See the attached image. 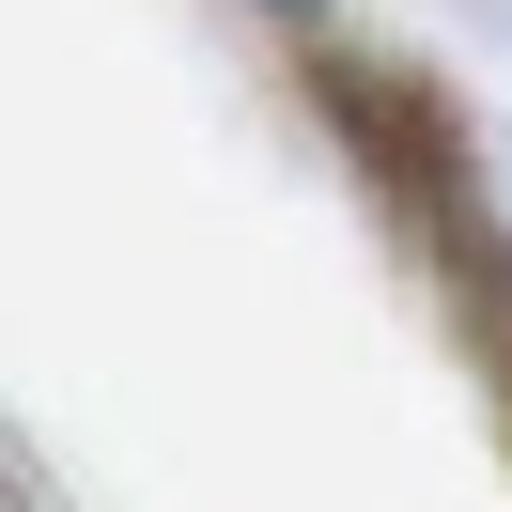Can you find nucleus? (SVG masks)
<instances>
[{
  "label": "nucleus",
  "instance_id": "obj_1",
  "mask_svg": "<svg viewBox=\"0 0 512 512\" xmlns=\"http://www.w3.org/2000/svg\"><path fill=\"white\" fill-rule=\"evenodd\" d=\"M295 16H311V0H295Z\"/></svg>",
  "mask_w": 512,
  "mask_h": 512
}]
</instances>
